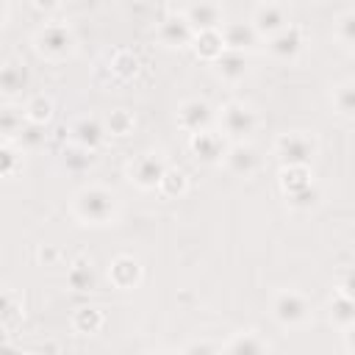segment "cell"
<instances>
[{
    "instance_id": "6",
    "label": "cell",
    "mask_w": 355,
    "mask_h": 355,
    "mask_svg": "<svg viewBox=\"0 0 355 355\" xmlns=\"http://www.w3.org/2000/svg\"><path fill=\"white\" fill-rule=\"evenodd\" d=\"M169 169V161L164 153L158 150H147V153H139L136 158L128 161L125 172H128V180L141 189V191H155L161 186V178L166 175Z\"/></svg>"
},
{
    "instance_id": "29",
    "label": "cell",
    "mask_w": 355,
    "mask_h": 355,
    "mask_svg": "<svg viewBox=\"0 0 355 355\" xmlns=\"http://www.w3.org/2000/svg\"><path fill=\"white\" fill-rule=\"evenodd\" d=\"M322 200H324V194H322V189L316 183H311V186H305V189H300L294 194H286V205L291 211H313V208L322 205Z\"/></svg>"
},
{
    "instance_id": "40",
    "label": "cell",
    "mask_w": 355,
    "mask_h": 355,
    "mask_svg": "<svg viewBox=\"0 0 355 355\" xmlns=\"http://www.w3.org/2000/svg\"><path fill=\"white\" fill-rule=\"evenodd\" d=\"M31 6L36 11H42V14H53V11L61 8V0H31Z\"/></svg>"
},
{
    "instance_id": "25",
    "label": "cell",
    "mask_w": 355,
    "mask_h": 355,
    "mask_svg": "<svg viewBox=\"0 0 355 355\" xmlns=\"http://www.w3.org/2000/svg\"><path fill=\"white\" fill-rule=\"evenodd\" d=\"M22 114H25V119H28V122H33V125H42V128H44V125L53 119V114H55V103H53V97H50V94L36 92V94H31V97L25 100Z\"/></svg>"
},
{
    "instance_id": "3",
    "label": "cell",
    "mask_w": 355,
    "mask_h": 355,
    "mask_svg": "<svg viewBox=\"0 0 355 355\" xmlns=\"http://www.w3.org/2000/svg\"><path fill=\"white\" fill-rule=\"evenodd\" d=\"M269 313L272 319L286 327V330H300L305 324H311L313 319V302L297 291V288H277L269 297Z\"/></svg>"
},
{
    "instance_id": "24",
    "label": "cell",
    "mask_w": 355,
    "mask_h": 355,
    "mask_svg": "<svg viewBox=\"0 0 355 355\" xmlns=\"http://www.w3.org/2000/svg\"><path fill=\"white\" fill-rule=\"evenodd\" d=\"M69 324H72V330H75L78 336H94V333L103 330L105 313H103V308H97V305H80V308L72 311Z\"/></svg>"
},
{
    "instance_id": "18",
    "label": "cell",
    "mask_w": 355,
    "mask_h": 355,
    "mask_svg": "<svg viewBox=\"0 0 355 355\" xmlns=\"http://www.w3.org/2000/svg\"><path fill=\"white\" fill-rule=\"evenodd\" d=\"M250 72V64H247V53H239V50H225L216 61H214V75L222 80V83H241Z\"/></svg>"
},
{
    "instance_id": "36",
    "label": "cell",
    "mask_w": 355,
    "mask_h": 355,
    "mask_svg": "<svg viewBox=\"0 0 355 355\" xmlns=\"http://www.w3.org/2000/svg\"><path fill=\"white\" fill-rule=\"evenodd\" d=\"M44 139V133H42V125H33V122H25V128H22V133L17 136V144L22 147V150H28V147H36L39 141Z\"/></svg>"
},
{
    "instance_id": "14",
    "label": "cell",
    "mask_w": 355,
    "mask_h": 355,
    "mask_svg": "<svg viewBox=\"0 0 355 355\" xmlns=\"http://www.w3.org/2000/svg\"><path fill=\"white\" fill-rule=\"evenodd\" d=\"M31 86V69L22 58H6L0 67V94L6 103L22 97V92Z\"/></svg>"
},
{
    "instance_id": "30",
    "label": "cell",
    "mask_w": 355,
    "mask_h": 355,
    "mask_svg": "<svg viewBox=\"0 0 355 355\" xmlns=\"http://www.w3.org/2000/svg\"><path fill=\"white\" fill-rule=\"evenodd\" d=\"M103 122H105V128H108V136H130V133L136 130V116H133V111H128V108H114V111H108V116H105Z\"/></svg>"
},
{
    "instance_id": "13",
    "label": "cell",
    "mask_w": 355,
    "mask_h": 355,
    "mask_svg": "<svg viewBox=\"0 0 355 355\" xmlns=\"http://www.w3.org/2000/svg\"><path fill=\"white\" fill-rule=\"evenodd\" d=\"M108 139V128L100 116H78L72 125H69V141L83 147V150H92L97 153Z\"/></svg>"
},
{
    "instance_id": "10",
    "label": "cell",
    "mask_w": 355,
    "mask_h": 355,
    "mask_svg": "<svg viewBox=\"0 0 355 355\" xmlns=\"http://www.w3.org/2000/svg\"><path fill=\"white\" fill-rule=\"evenodd\" d=\"M222 166L233 178H252L263 166V158H261V153H258L255 144H250V141H230Z\"/></svg>"
},
{
    "instance_id": "9",
    "label": "cell",
    "mask_w": 355,
    "mask_h": 355,
    "mask_svg": "<svg viewBox=\"0 0 355 355\" xmlns=\"http://www.w3.org/2000/svg\"><path fill=\"white\" fill-rule=\"evenodd\" d=\"M178 128L186 130V133H197V130H205V128H214L216 122V111L208 100L202 97H186L180 105H178Z\"/></svg>"
},
{
    "instance_id": "31",
    "label": "cell",
    "mask_w": 355,
    "mask_h": 355,
    "mask_svg": "<svg viewBox=\"0 0 355 355\" xmlns=\"http://www.w3.org/2000/svg\"><path fill=\"white\" fill-rule=\"evenodd\" d=\"M158 191H161L164 197H169V200L183 197V194L189 191V175H186L183 169H178V166H169V169H166V175L161 178Z\"/></svg>"
},
{
    "instance_id": "8",
    "label": "cell",
    "mask_w": 355,
    "mask_h": 355,
    "mask_svg": "<svg viewBox=\"0 0 355 355\" xmlns=\"http://www.w3.org/2000/svg\"><path fill=\"white\" fill-rule=\"evenodd\" d=\"M308 44V36H305V28L302 25H294L288 22L283 31H277L275 36L266 39V53L275 58V61H283V64H291L302 55Z\"/></svg>"
},
{
    "instance_id": "28",
    "label": "cell",
    "mask_w": 355,
    "mask_h": 355,
    "mask_svg": "<svg viewBox=\"0 0 355 355\" xmlns=\"http://www.w3.org/2000/svg\"><path fill=\"white\" fill-rule=\"evenodd\" d=\"M327 316H330V322H333L338 330L355 324V300L347 297V294H341V291H336V294L330 297V302H327Z\"/></svg>"
},
{
    "instance_id": "32",
    "label": "cell",
    "mask_w": 355,
    "mask_h": 355,
    "mask_svg": "<svg viewBox=\"0 0 355 355\" xmlns=\"http://www.w3.org/2000/svg\"><path fill=\"white\" fill-rule=\"evenodd\" d=\"M25 122H28V119H25L22 111L6 105V108L0 111V133H3V139H6V141H17V136H19L22 128H25Z\"/></svg>"
},
{
    "instance_id": "39",
    "label": "cell",
    "mask_w": 355,
    "mask_h": 355,
    "mask_svg": "<svg viewBox=\"0 0 355 355\" xmlns=\"http://www.w3.org/2000/svg\"><path fill=\"white\" fill-rule=\"evenodd\" d=\"M183 352H222V344H211V341H191L183 347Z\"/></svg>"
},
{
    "instance_id": "34",
    "label": "cell",
    "mask_w": 355,
    "mask_h": 355,
    "mask_svg": "<svg viewBox=\"0 0 355 355\" xmlns=\"http://www.w3.org/2000/svg\"><path fill=\"white\" fill-rule=\"evenodd\" d=\"M333 36L338 44L344 47H355V8L349 11H341L333 22Z\"/></svg>"
},
{
    "instance_id": "2",
    "label": "cell",
    "mask_w": 355,
    "mask_h": 355,
    "mask_svg": "<svg viewBox=\"0 0 355 355\" xmlns=\"http://www.w3.org/2000/svg\"><path fill=\"white\" fill-rule=\"evenodd\" d=\"M31 47L44 61H67L78 50V36L67 22H44L42 28L33 31Z\"/></svg>"
},
{
    "instance_id": "35",
    "label": "cell",
    "mask_w": 355,
    "mask_h": 355,
    "mask_svg": "<svg viewBox=\"0 0 355 355\" xmlns=\"http://www.w3.org/2000/svg\"><path fill=\"white\" fill-rule=\"evenodd\" d=\"M136 67H139V61H136L130 53H116L114 61H111V69H114L119 78H130V75H136Z\"/></svg>"
},
{
    "instance_id": "33",
    "label": "cell",
    "mask_w": 355,
    "mask_h": 355,
    "mask_svg": "<svg viewBox=\"0 0 355 355\" xmlns=\"http://www.w3.org/2000/svg\"><path fill=\"white\" fill-rule=\"evenodd\" d=\"M61 164H64L69 172L80 175V172H86V169L94 164V153H92V150H83V147H78V144H69V147L64 150V155H61Z\"/></svg>"
},
{
    "instance_id": "21",
    "label": "cell",
    "mask_w": 355,
    "mask_h": 355,
    "mask_svg": "<svg viewBox=\"0 0 355 355\" xmlns=\"http://www.w3.org/2000/svg\"><path fill=\"white\" fill-rule=\"evenodd\" d=\"M22 319H25V297H22V291L6 286L3 297H0V324H3V330L11 333Z\"/></svg>"
},
{
    "instance_id": "11",
    "label": "cell",
    "mask_w": 355,
    "mask_h": 355,
    "mask_svg": "<svg viewBox=\"0 0 355 355\" xmlns=\"http://www.w3.org/2000/svg\"><path fill=\"white\" fill-rule=\"evenodd\" d=\"M108 280H111V286L119 288V291H133V288H139L141 280H144V266H141V261H139L136 255L119 252V255H114L111 263H108Z\"/></svg>"
},
{
    "instance_id": "26",
    "label": "cell",
    "mask_w": 355,
    "mask_h": 355,
    "mask_svg": "<svg viewBox=\"0 0 355 355\" xmlns=\"http://www.w3.org/2000/svg\"><path fill=\"white\" fill-rule=\"evenodd\" d=\"M330 103H333V111L341 119H355V78H347V80L336 83L333 94H330Z\"/></svg>"
},
{
    "instance_id": "16",
    "label": "cell",
    "mask_w": 355,
    "mask_h": 355,
    "mask_svg": "<svg viewBox=\"0 0 355 355\" xmlns=\"http://www.w3.org/2000/svg\"><path fill=\"white\" fill-rule=\"evenodd\" d=\"M222 39L227 44V50H239V53H252L261 47V33L252 28V22L247 19H233L222 25Z\"/></svg>"
},
{
    "instance_id": "4",
    "label": "cell",
    "mask_w": 355,
    "mask_h": 355,
    "mask_svg": "<svg viewBox=\"0 0 355 355\" xmlns=\"http://www.w3.org/2000/svg\"><path fill=\"white\" fill-rule=\"evenodd\" d=\"M216 122H219V130L230 141H250L252 133L261 125V116H258V111L250 103H244V100H227L219 108Z\"/></svg>"
},
{
    "instance_id": "22",
    "label": "cell",
    "mask_w": 355,
    "mask_h": 355,
    "mask_svg": "<svg viewBox=\"0 0 355 355\" xmlns=\"http://www.w3.org/2000/svg\"><path fill=\"white\" fill-rule=\"evenodd\" d=\"M225 50H227V44H225V39H222V28L197 31V36H194V42H191V53H194L200 61H208V64H214Z\"/></svg>"
},
{
    "instance_id": "37",
    "label": "cell",
    "mask_w": 355,
    "mask_h": 355,
    "mask_svg": "<svg viewBox=\"0 0 355 355\" xmlns=\"http://www.w3.org/2000/svg\"><path fill=\"white\" fill-rule=\"evenodd\" d=\"M336 291H341V294H347V297H352V300H355V263H352V266H347V269H341Z\"/></svg>"
},
{
    "instance_id": "42",
    "label": "cell",
    "mask_w": 355,
    "mask_h": 355,
    "mask_svg": "<svg viewBox=\"0 0 355 355\" xmlns=\"http://www.w3.org/2000/svg\"><path fill=\"white\" fill-rule=\"evenodd\" d=\"M3 3V17H0V25L6 28L8 22H11V0H0Z\"/></svg>"
},
{
    "instance_id": "5",
    "label": "cell",
    "mask_w": 355,
    "mask_h": 355,
    "mask_svg": "<svg viewBox=\"0 0 355 355\" xmlns=\"http://www.w3.org/2000/svg\"><path fill=\"white\" fill-rule=\"evenodd\" d=\"M316 153H319V139L308 130H286L272 144V155L277 158L280 166H288V164L313 166Z\"/></svg>"
},
{
    "instance_id": "20",
    "label": "cell",
    "mask_w": 355,
    "mask_h": 355,
    "mask_svg": "<svg viewBox=\"0 0 355 355\" xmlns=\"http://www.w3.org/2000/svg\"><path fill=\"white\" fill-rule=\"evenodd\" d=\"M67 286L72 291H78V294H86V291L97 288V269H94L92 258L78 255L75 261H69V266H67Z\"/></svg>"
},
{
    "instance_id": "17",
    "label": "cell",
    "mask_w": 355,
    "mask_h": 355,
    "mask_svg": "<svg viewBox=\"0 0 355 355\" xmlns=\"http://www.w3.org/2000/svg\"><path fill=\"white\" fill-rule=\"evenodd\" d=\"M183 14L194 25V31H214L225 25V8L216 0H194L186 6Z\"/></svg>"
},
{
    "instance_id": "27",
    "label": "cell",
    "mask_w": 355,
    "mask_h": 355,
    "mask_svg": "<svg viewBox=\"0 0 355 355\" xmlns=\"http://www.w3.org/2000/svg\"><path fill=\"white\" fill-rule=\"evenodd\" d=\"M22 169H25V150L17 141L3 139V144H0V175L6 180H14Z\"/></svg>"
},
{
    "instance_id": "38",
    "label": "cell",
    "mask_w": 355,
    "mask_h": 355,
    "mask_svg": "<svg viewBox=\"0 0 355 355\" xmlns=\"http://www.w3.org/2000/svg\"><path fill=\"white\" fill-rule=\"evenodd\" d=\"M58 255H61V250L53 247V244H44V247H39V252H36V258H39L44 266H53V263L58 261Z\"/></svg>"
},
{
    "instance_id": "1",
    "label": "cell",
    "mask_w": 355,
    "mask_h": 355,
    "mask_svg": "<svg viewBox=\"0 0 355 355\" xmlns=\"http://www.w3.org/2000/svg\"><path fill=\"white\" fill-rule=\"evenodd\" d=\"M119 197L105 189V186H83L72 194L69 200V214L78 219V225H86V227H108V225H116L119 219Z\"/></svg>"
},
{
    "instance_id": "19",
    "label": "cell",
    "mask_w": 355,
    "mask_h": 355,
    "mask_svg": "<svg viewBox=\"0 0 355 355\" xmlns=\"http://www.w3.org/2000/svg\"><path fill=\"white\" fill-rule=\"evenodd\" d=\"M222 352H227V355H263V352H272V344L258 330H236L222 344Z\"/></svg>"
},
{
    "instance_id": "41",
    "label": "cell",
    "mask_w": 355,
    "mask_h": 355,
    "mask_svg": "<svg viewBox=\"0 0 355 355\" xmlns=\"http://www.w3.org/2000/svg\"><path fill=\"white\" fill-rule=\"evenodd\" d=\"M341 341H344V349L355 355V324H349V327L341 330Z\"/></svg>"
},
{
    "instance_id": "15",
    "label": "cell",
    "mask_w": 355,
    "mask_h": 355,
    "mask_svg": "<svg viewBox=\"0 0 355 355\" xmlns=\"http://www.w3.org/2000/svg\"><path fill=\"white\" fill-rule=\"evenodd\" d=\"M250 22H252V28L261 33V39L266 42L269 36H275L277 31H283V28L288 25V11H286L280 3H275V0H263V3H258V6L252 8Z\"/></svg>"
},
{
    "instance_id": "7",
    "label": "cell",
    "mask_w": 355,
    "mask_h": 355,
    "mask_svg": "<svg viewBox=\"0 0 355 355\" xmlns=\"http://www.w3.org/2000/svg\"><path fill=\"white\" fill-rule=\"evenodd\" d=\"M230 147V139L222 133V130H214V128H205V130H197V133H189V153L205 164V166H219L225 161V153Z\"/></svg>"
},
{
    "instance_id": "23",
    "label": "cell",
    "mask_w": 355,
    "mask_h": 355,
    "mask_svg": "<svg viewBox=\"0 0 355 355\" xmlns=\"http://www.w3.org/2000/svg\"><path fill=\"white\" fill-rule=\"evenodd\" d=\"M311 183H316L313 180V166L288 164V166H280V172H277V186H280L283 197L286 194H294V191H300V189H305Z\"/></svg>"
},
{
    "instance_id": "12",
    "label": "cell",
    "mask_w": 355,
    "mask_h": 355,
    "mask_svg": "<svg viewBox=\"0 0 355 355\" xmlns=\"http://www.w3.org/2000/svg\"><path fill=\"white\" fill-rule=\"evenodd\" d=\"M155 36H158V42H161L164 47H169V50H183V47H191L197 31H194V25L189 22L186 14H169V17L161 19Z\"/></svg>"
}]
</instances>
